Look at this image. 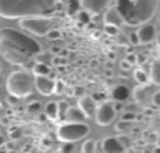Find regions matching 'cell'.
Segmentation results:
<instances>
[{"label":"cell","mask_w":160,"mask_h":153,"mask_svg":"<svg viewBox=\"0 0 160 153\" xmlns=\"http://www.w3.org/2000/svg\"><path fill=\"white\" fill-rule=\"evenodd\" d=\"M41 54L38 41L16 28H0V55L13 65L26 67Z\"/></svg>","instance_id":"cell-1"},{"label":"cell","mask_w":160,"mask_h":153,"mask_svg":"<svg viewBox=\"0 0 160 153\" xmlns=\"http://www.w3.org/2000/svg\"><path fill=\"white\" fill-rule=\"evenodd\" d=\"M61 10V0H0V17L9 20L34 16L52 17Z\"/></svg>","instance_id":"cell-2"},{"label":"cell","mask_w":160,"mask_h":153,"mask_svg":"<svg viewBox=\"0 0 160 153\" xmlns=\"http://www.w3.org/2000/svg\"><path fill=\"white\" fill-rule=\"evenodd\" d=\"M115 7L126 26L138 27L154 17L159 0H115Z\"/></svg>","instance_id":"cell-3"},{"label":"cell","mask_w":160,"mask_h":153,"mask_svg":"<svg viewBox=\"0 0 160 153\" xmlns=\"http://www.w3.org/2000/svg\"><path fill=\"white\" fill-rule=\"evenodd\" d=\"M34 87V77L27 69H18L7 77V92L17 98H26L31 94Z\"/></svg>","instance_id":"cell-4"},{"label":"cell","mask_w":160,"mask_h":153,"mask_svg":"<svg viewBox=\"0 0 160 153\" xmlns=\"http://www.w3.org/2000/svg\"><path fill=\"white\" fill-rule=\"evenodd\" d=\"M18 24L23 30L28 31L30 34L45 37L51 28H54L55 20L52 17H47V16H34V17L20 18Z\"/></svg>","instance_id":"cell-5"},{"label":"cell","mask_w":160,"mask_h":153,"mask_svg":"<svg viewBox=\"0 0 160 153\" xmlns=\"http://www.w3.org/2000/svg\"><path fill=\"white\" fill-rule=\"evenodd\" d=\"M89 133V125L85 122H65L57 129V138L61 142H75L84 139Z\"/></svg>","instance_id":"cell-6"},{"label":"cell","mask_w":160,"mask_h":153,"mask_svg":"<svg viewBox=\"0 0 160 153\" xmlns=\"http://www.w3.org/2000/svg\"><path fill=\"white\" fill-rule=\"evenodd\" d=\"M116 111L113 108L111 102H102L97 106V111H95V122L99 126H108L109 123L113 122L115 119Z\"/></svg>","instance_id":"cell-7"},{"label":"cell","mask_w":160,"mask_h":153,"mask_svg":"<svg viewBox=\"0 0 160 153\" xmlns=\"http://www.w3.org/2000/svg\"><path fill=\"white\" fill-rule=\"evenodd\" d=\"M34 85H36L37 91L41 95H51L54 94V85L55 81L52 78H50L48 75H36L34 78Z\"/></svg>","instance_id":"cell-8"},{"label":"cell","mask_w":160,"mask_h":153,"mask_svg":"<svg viewBox=\"0 0 160 153\" xmlns=\"http://www.w3.org/2000/svg\"><path fill=\"white\" fill-rule=\"evenodd\" d=\"M81 7L84 10H87L91 14H98L102 13L103 10H106L109 4V0H79Z\"/></svg>","instance_id":"cell-9"},{"label":"cell","mask_w":160,"mask_h":153,"mask_svg":"<svg viewBox=\"0 0 160 153\" xmlns=\"http://www.w3.org/2000/svg\"><path fill=\"white\" fill-rule=\"evenodd\" d=\"M78 108L84 112L87 118H92L95 115V111H97V101H95L94 96L82 95L78 99Z\"/></svg>","instance_id":"cell-10"},{"label":"cell","mask_w":160,"mask_h":153,"mask_svg":"<svg viewBox=\"0 0 160 153\" xmlns=\"http://www.w3.org/2000/svg\"><path fill=\"white\" fill-rule=\"evenodd\" d=\"M102 152L105 153H121L125 152V146L116 138H105L102 140Z\"/></svg>","instance_id":"cell-11"},{"label":"cell","mask_w":160,"mask_h":153,"mask_svg":"<svg viewBox=\"0 0 160 153\" xmlns=\"http://www.w3.org/2000/svg\"><path fill=\"white\" fill-rule=\"evenodd\" d=\"M103 23L105 24H111V26H116V27H121L122 24H125L123 18H122L121 13L116 10V7H109L105 12V16H103Z\"/></svg>","instance_id":"cell-12"},{"label":"cell","mask_w":160,"mask_h":153,"mask_svg":"<svg viewBox=\"0 0 160 153\" xmlns=\"http://www.w3.org/2000/svg\"><path fill=\"white\" fill-rule=\"evenodd\" d=\"M138 36H139V40H140V44H149L154 40L156 37V28L152 26V24H146L142 26L138 31Z\"/></svg>","instance_id":"cell-13"},{"label":"cell","mask_w":160,"mask_h":153,"mask_svg":"<svg viewBox=\"0 0 160 153\" xmlns=\"http://www.w3.org/2000/svg\"><path fill=\"white\" fill-rule=\"evenodd\" d=\"M64 118H65L67 122H84L87 116L79 108H68Z\"/></svg>","instance_id":"cell-14"},{"label":"cell","mask_w":160,"mask_h":153,"mask_svg":"<svg viewBox=\"0 0 160 153\" xmlns=\"http://www.w3.org/2000/svg\"><path fill=\"white\" fill-rule=\"evenodd\" d=\"M112 96L119 102L126 101V99L130 96V89L126 87V85H118V87L113 88V91H112Z\"/></svg>","instance_id":"cell-15"},{"label":"cell","mask_w":160,"mask_h":153,"mask_svg":"<svg viewBox=\"0 0 160 153\" xmlns=\"http://www.w3.org/2000/svg\"><path fill=\"white\" fill-rule=\"evenodd\" d=\"M44 114L47 116V119H51V120H57L58 119V102H48L45 105L44 109Z\"/></svg>","instance_id":"cell-16"},{"label":"cell","mask_w":160,"mask_h":153,"mask_svg":"<svg viewBox=\"0 0 160 153\" xmlns=\"http://www.w3.org/2000/svg\"><path fill=\"white\" fill-rule=\"evenodd\" d=\"M150 79L154 85L160 87V60H156L150 64Z\"/></svg>","instance_id":"cell-17"},{"label":"cell","mask_w":160,"mask_h":153,"mask_svg":"<svg viewBox=\"0 0 160 153\" xmlns=\"http://www.w3.org/2000/svg\"><path fill=\"white\" fill-rule=\"evenodd\" d=\"M146 91H148L146 84H140L139 87H136L135 89H133V98H135V101L145 102L146 101Z\"/></svg>","instance_id":"cell-18"},{"label":"cell","mask_w":160,"mask_h":153,"mask_svg":"<svg viewBox=\"0 0 160 153\" xmlns=\"http://www.w3.org/2000/svg\"><path fill=\"white\" fill-rule=\"evenodd\" d=\"M50 67L44 63H36L33 67V74L34 75H48L50 74Z\"/></svg>","instance_id":"cell-19"},{"label":"cell","mask_w":160,"mask_h":153,"mask_svg":"<svg viewBox=\"0 0 160 153\" xmlns=\"http://www.w3.org/2000/svg\"><path fill=\"white\" fill-rule=\"evenodd\" d=\"M67 13L70 16L75 14V13L79 12V7H81V3H79V0H68L67 2Z\"/></svg>","instance_id":"cell-20"},{"label":"cell","mask_w":160,"mask_h":153,"mask_svg":"<svg viewBox=\"0 0 160 153\" xmlns=\"http://www.w3.org/2000/svg\"><path fill=\"white\" fill-rule=\"evenodd\" d=\"M133 78H135L138 82H140V84H148V81H149L148 74H146L142 68L135 69V72H133Z\"/></svg>","instance_id":"cell-21"},{"label":"cell","mask_w":160,"mask_h":153,"mask_svg":"<svg viewBox=\"0 0 160 153\" xmlns=\"http://www.w3.org/2000/svg\"><path fill=\"white\" fill-rule=\"evenodd\" d=\"M81 152L82 153H94V152H97V145H95V142L92 140V139L85 140L84 143H82V146H81Z\"/></svg>","instance_id":"cell-22"},{"label":"cell","mask_w":160,"mask_h":153,"mask_svg":"<svg viewBox=\"0 0 160 153\" xmlns=\"http://www.w3.org/2000/svg\"><path fill=\"white\" fill-rule=\"evenodd\" d=\"M77 17H78V21L81 24H88L91 21V13H88L87 10L82 9L77 13Z\"/></svg>","instance_id":"cell-23"},{"label":"cell","mask_w":160,"mask_h":153,"mask_svg":"<svg viewBox=\"0 0 160 153\" xmlns=\"http://www.w3.org/2000/svg\"><path fill=\"white\" fill-rule=\"evenodd\" d=\"M40 109H41V104H40L38 101H33V102H30V104L27 105V112L28 114H31V115L38 114Z\"/></svg>","instance_id":"cell-24"},{"label":"cell","mask_w":160,"mask_h":153,"mask_svg":"<svg viewBox=\"0 0 160 153\" xmlns=\"http://www.w3.org/2000/svg\"><path fill=\"white\" fill-rule=\"evenodd\" d=\"M61 31L60 30H57V28H51V30L47 33V38H50V40H58V38H61Z\"/></svg>","instance_id":"cell-25"},{"label":"cell","mask_w":160,"mask_h":153,"mask_svg":"<svg viewBox=\"0 0 160 153\" xmlns=\"http://www.w3.org/2000/svg\"><path fill=\"white\" fill-rule=\"evenodd\" d=\"M62 146L58 149V152L62 153H68V152H74V143L72 142H62Z\"/></svg>","instance_id":"cell-26"},{"label":"cell","mask_w":160,"mask_h":153,"mask_svg":"<svg viewBox=\"0 0 160 153\" xmlns=\"http://www.w3.org/2000/svg\"><path fill=\"white\" fill-rule=\"evenodd\" d=\"M105 33L109 34V36H118L119 27H116V26H111V24H105Z\"/></svg>","instance_id":"cell-27"},{"label":"cell","mask_w":160,"mask_h":153,"mask_svg":"<svg viewBox=\"0 0 160 153\" xmlns=\"http://www.w3.org/2000/svg\"><path fill=\"white\" fill-rule=\"evenodd\" d=\"M67 109H68V105H67V102H64V101L58 102V118H64V116H65Z\"/></svg>","instance_id":"cell-28"},{"label":"cell","mask_w":160,"mask_h":153,"mask_svg":"<svg viewBox=\"0 0 160 153\" xmlns=\"http://www.w3.org/2000/svg\"><path fill=\"white\" fill-rule=\"evenodd\" d=\"M9 135H10V139L21 138V129H20V128H13V129L9 130Z\"/></svg>","instance_id":"cell-29"},{"label":"cell","mask_w":160,"mask_h":153,"mask_svg":"<svg viewBox=\"0 0 160 153\" xmlns=\"http://www.w3.org/2000/svg\"><path fill=\"white\" fill-rule=\"evenodd\" d=\"M70 95H74V96H79L81 98L82 95H85V89L82 87H75L72 91L70 92Z\"/></svg>","instance_id":"cell-30"},{"label":"cell","mask_w":160,"mask_h":153,"mask_svg":"<svg viewBox=\"0 0 160 153\" xmlns=\"http://www.w3.org/2000/svg\"><path fill=\"white\" fill-rule=\"evenodd\" d=\"M122 120H126V122H130V120H135L136 119V115L133 112H125L123 115L121 116Z\"/></svg>","instance_id":"cell-31"},{"label":"cell","mask_w":160,"mask_h":153,"mask_svg":"<svg viewBox=\"0 0 160 153\" xmlns=\"http://www.w3.org/2000/svg\"><path fill=\"white\" fill-rule=\"evenodd\" d=\"M64 84L61 81H55V85H54V94H57V95H60V94H62L64 91Z\"/></svg>","instance_id":"cell-32"},{"label":"cell","mask_w":160,"mask_h":153,"mask_svg":"<svg viewBox=\"0 0 160 153\" xmlns=\"http://www.w3.org/2000/svg\"><path fill=\"white\" fill-rule=\"evenodd\" d=\"M129 41H130V44H133V45L140 44V40H139V36H138V33H130Z\"/></svg>","instance_id":"cell-33"},{"label":"cell","mask_w":160,"mask_h":153,"mask_svg":"<svg viewBox=\"0 0 160 153\" xmlns=\"http://www.w3.org/2000/svg\"><path fill=\"white\" fill-rule=\"evenodd\" d=\"M152 102H153L154 106L160 108V91H157V92L153 94V96H152Z\"/></svg>","instance_id":"cell-34"},{"label":"cell","mask_w":160,"mask_h":153,"mask_svg":"<svg viewBox=\"0 0 160 153\" xmlns=\"http://www.w3.org/2000/svg\"><path fill=\"white\" fill-rule=\"evenodd\" d=\"M128 123H129V122L121 119V122H118V125H116V130H118V132H125V130L128 129V126H126Z\"/></svg>","instance_id":"cell-35"},{"label":"cell","mask_w":160,"mask_h":153,"mask_svg":"<svg viewBox=\"0 0 160 153\" xmlns=\"http://www.w3.org/2000/svg\"><path fill=\"white\" fill-rule=\"evenodd\" d=\"M125 60H126L130 65H135V64L138 63V55H136V54H128Z\"/></svg>","instance_id":"cell-36"},{"label":"cell","mask_w":160,"mask_h":153,"mask_svg":"<svg viewBox=\"0 0 160 153\" xmlns=\"http://www.w3.org/2000/svg\"><path fill=\"white\" fill-rule=\"evenodd\" d=\"M18 99H20V98H17V96H13V95H10L9 98H7V102H9V104H12V105H16V104H17V102H18Z\"/></svg>","instance_id":"cell-37"},{"label":"cell","mask_w":160,"mask_h":153,"mask_svg":"<svg viewBox=\"0 0 160 153\" xmlns=\"http://www.w3.org/2000/svg\"><path fill=\"white\" fill-rule=\"evenodd\" d=\"M121 68L122 69H130V64L128 63L126 60H122L121 61Z\"/></svg>","instance_id":"cell-38"},{"label":"cell","mask_w":160,"mask_h":153,"mask_svg":"<svg viewBox=\"0 0 160 153\" xmlns=\"http://www.w3.org/2000/svg\"><path fill=\"white\" fill-rule=\"evenodd\" d=\"M61 63H62L61 57H54V58H52V64H54V65H60Z\"/></svg>","instance_id":"cell-39"},{"label":"cell","mask_w":160,"mask_h":153,"mask_svg":"<svg viewBox=\"0 0 160 153\" xmlns=\"http://www.w3.org/2000/svg\"><path fill=\"white\" fill-rule=\"evenodd\" d=\"M4 146H6V150H7V152H10V150H13V149H14V145H13V143H4Z\"/></svg>","instance_id":"cell-40"},{"label":"cell","mask_w":160,"mask_h":153,"mask_svg":"<svg viewBox=\"0 0 160 153\" xmlns=\"http://www.w3.org/2000/svg\"><path fill=\"white\" fill-rule=\"evenodd\" d=\"M113 108H115V111L118 112V111H121L123 106H122V104H115V105H113Z\"/></svg>","instance_id":"cell-41"},{"label":"cell","mask_w":160,"mask_h":153,"mask_svg":"<svg viewBox=\"0 0 160 153\" xmlns=\"http://www.w3.org/2000/svg\"><path fill=\"white\" fill-rule=\"evenodd\" d=\"M4 143H6V139H4V136L0 135V147L4 146Z\"/></svg>","instance_id":"cell-42"},{"label":"cell","mask_w":160,"mask_h":153,"mask_svg":"<svg viewBox=\"0 0 160 153\" xmlns=\"http://www.w3.org/2000/svg\"><path fill=\"white\" fill-rule=\"evenodd\" d=\"M154 40H156V44H157V45H160V33L157 34L156 37H154Z\"/></svg>","instance_id":"cell-43"},{"label":"cell","mask_w":160,"mask_h":153,"mask_svg":"<svg viewBox=\"0 0 160 153\" xmlns=\"http://www.w3.org/2000/svg\"><path fill=\"white\" fill-rule=\"evenodd\" d=\"M45 119H47L45 114H44V115H40V116H38V120H40V122H42V120H45Z\"/></svg>","instance_id":"cell-44"},{"label":"cell","mask_w":160,"mask_h":153,"mask_svg":"<svg viewBox=\"0 0 160 153\" xmlns=\"http://www.w3.org/2000/svg\"><path fill=\"white\" fill-rule=\"evenodd\" d=\"M52 53H60V47H52Z\"/></svg>","instance_id":"cell-45"},{"label":"cell","mask_w":160,"mask_h":153,"mask_svg":"<svg viewBox=\"0 0 160 153\" xmlns=\"http://www.w3.org/2000/svg\"><path fill=\"white\" fill-rule=\"evenodd\" d=\"M61 2H62V4H65L67 2H68V0H61Z\"/></svg>","instance_id":"cell-46"},{"label":"cell","mask_w":160,"mask_h":153,"mask_svg":"<svg viewBox=\"0 0 160 153\" xmlns=\"http://www.w3.org/2000/svg\"><path fill=\"white\" fill-rule=\"evenodd\" d=\"M0 72H2V65H0Z\"/></svg>","instance_id":"cell-47"},{"label":"cell","mask_w":160,"mask_h":153,"mask_svg":"<svg viewBox=\"0 0 160 153\" xmlns=\"http://www.w3.org/2000/svg\"><path fill=\"white\" fill-rule=\"evenodd\" d=\"M159 21H160V16H159Z\"/></svg>","instance_id":"cell-48"}]
</instances>
